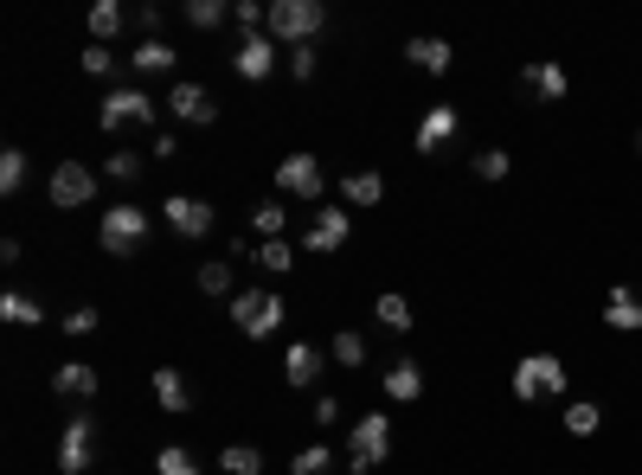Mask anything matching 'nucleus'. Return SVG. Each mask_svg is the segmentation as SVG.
Returning <instances> with one entry per match:
<instances>
[{
  "mask_svg": "<svg viewBox=\"0 0 642 475\" xmlns=\"http://www.w3.org/2000/svg\"><path fill=\"white\" fill-rule=\"evenodd\" d=\"M167 110H174V122H193V129L219 122V104H213V90H206V84H193V77H181V84L167 90Z\"/></svg>",
  "mask_w": 642,
  "mask_h": 475,
  "instance_id": "obj_8",
  "label": "nucleus"
},
{
  "mask_svg": "<svg viewBox=\"0 0 642 475\" xmlns=\"http://www.w3.org/2000/svg\"><path fill=\"white\" fill-rule=\"evenodd\" d=\"M322 366H328V354H322V347H308V341H296V347L283 354V379H290L296 392H308V386L322 379Z\"/></svg>",
  "mask_w": 642,
  "mask_h": 475,
  "instance_id": "obj_15",
  "label": "nucleus"
},
{
  "mask_svg": "<svg viewBox=\"0 0 642 475\" xmlns=\"http://www.w3.org/2000/svg\"><path fill=\"white\" fill-rule=\"evenodd\" d=\"M219 469L226 475H264V456H258L251 443H226V450H219Z\"/></svg>",
  "mask_w": 642,
  "mask_h": 475,
  "instance_id": "obj_29",
  "label": "nucleus"
},
{
  "mask_svg": "<svg viewBox=\"0 0 642 475\" xmlns=\"http://www.w3.org/2000/svg\"><path fill=\"white\" fill-rule=\"evenodd\" d=\"M521 84H527V90L540 97V104H559V97L572 90L566 65H527V72H521Z\"/></svg>",
  "mask_w": 642,
  "mask_h": 475,
  "instance_id": "obj_19",
  "label": "nucleus"
},
{
  "mask_svg": "<svg viewBox=\"0 0 642 475\" xmlns=\"http://www.w3.org/2000/svg\"><path fill=\"white\" fill-rule=\"evenodd\" d=\"M231 72L244 77V84H264L276 72V39L270 33H244V45L231 52Z\"/></svg>",
  "mask_w": 642,
  "mask_h": 475,
  "instance_id": "obj_12",
  "label": "nucleus"
},
{
  "mask_svg": "<svg viewBox=\"0 0 642 475\" xmlns=\"http://www.w3.org/2000/svg\"><path fill=\"white\" fill-rule=\"evenodd\" d=\"M450 136H456V110H450V104H431V110H424V122H417L412 142H417V154H437V148L450 142Z\"/></svg>",
  "mask_w": 642,
  "mask_h": 475,
  "instance_id": "obj_17",
  "label": "nucleus"
},
{
  "mask_svg": "<svg viewBox=\"0 0 642 475\" xmlns=\"http://www.w3.org/2000/svg\"><path fill=\"white\" fill-rule=\"evenodd\" d=\"M405 58H412L417 72H431V77H450V65H456L450 39H437V33H417V39H405Z\"/></svg>",
  "mask_w": 642,
  "mask_h": 475,
  "instance_id": "obj_14",
  "label": "nucleus"
},
{
  "mask_svg": "<svg viewBox=\"0 0 642 475\" xmlns=\"http://www.w3.org/2000/svg\"><path fill=\"white\" fill-rule=\"evenodd\" d=\"M45 193H52V206H58V213H77V206H90V199H97V174H90L84 161H58V168H52V181H45Z\"/></svg>",
  "mask_w": 642,
  "mask_h": 475,
  "instance_id": "obj_6",
  "label": "nucleus"
},
{
  "mask_svg": "<svg viewBox=\"0 0 642 475\" xmlns=\"http://www.w3.org/2000/svg\"><path fill=\"white\" fill-rule=\"evenodd\" d=\"M135 26H142V33H149V39H154V26H161V13H154L149 0H142V7H135Z\"/></svg>",
  "mask_w": 642,
  "mask_h": 475,
  "instance_id": "obj_45",
  "label": "nucleus"
},
{
  "mask_svg": "<svg viewBox=\"0 0 642 475\" xmlns=\"http://www.w3.org/2000/svg\"><path fill=\"white\" fill-rule=\"evenodd\" d=\"M508 168H514L508 148H482V154H476V181H508Z\"/></svg>",
  "mask_w": 642,
  "mask_h": 475,
  "instance_id": "obj_35",
  "label": "nucleus"
},
{
  "mask_svg": "<svg viewBox=\"0 0 642 475\" xmlns=\"http://www.w3.org/2000/svg\"><path fill=\"white\" fill-rule=\"evenodd\" d=\"M328 354H335V366H360V360H367V334L340 328V334H335V347H328Z\"/></svg>",
  "mask_w": 642,
  "mask_h": 475,
  "instance_id": "obj_33",
  "label": "nucleus"
},
{
  "mask_svg": "<svg viewBox=\"0 0 642 475\" xmlns=\"http://www.w3.org/2000/svg\"><path fill=\"white\" fill-rule=\"evenodd\" d=\"M149 154H154V161H174V154H181V136H174V129H161Z\"/></svg>",
  "mask_w": 642,
  "mask_h": 475,
  "instance_id": "obj_42",
  "label": "nucleus"
},
{
  "mask_svg": "<svg viewBox=\"0 0 642 475\" xmlns=\"http://www.w3.org/2000/svg\"><path fill=\"white\" fill-rule=\"evenodd\" d=\"M290 72H296V84L315 77V52H308V45H290Z\"/></svg>",
  "mask_w": 642,
  "mask_h": 475,
  "instance_id": "obj_41",
  "label": "nucleus"
},
{
  "mask_svg": "<svg viewBox=\"0 0 642 475\" xmlns=\"http://www.w3.org/2000/svg\"><path fill=\"white\" fill-rule=\"evenodd\" d=\"M322 26H328V7L322 0H270V13H264V33L276 45H308Z\"/></svg>",
  "mask_w": 642,
  "mask_h": 475,
  "instance_id": "obj_1",
  "label": "nucleus"
},
{
  "mask_svg": "<svg viewBox=\"0 0 642 475\" xmlns=\"http://www.w3.org/2000/svg\"><path fill=\"white\" fill-rule=\"evenodd\" d=\"M264 13H270V7H258V0H238V7H231V20H238L244 33H258V26H264Z\"/></svg>",
  "mask_w": 642,
  "mask_h": 475,
  "instance_id": "obj_40",
  "label": "nucleus"
},
{
  "mask_svg": "<svg viewBox=\"0 0 642 475\" xmlns=\"http://www.w3.org/2000/svg\"><path fill=\"white\" fill-rule=\"evenodd\" d=\"M26 174H33V168H26V148H0V193H7V199L26 186Z\"/></svg>",
  "mask_w": 642,
  "mask_h": 475,
  "instance_id": "obj_27",
  "label": "nucleus"
},
{
  "mask_svg": "<svg viewBox=\"0 0 642 475\" xmlns=\"http://www.w3.org/2000/svg\"><path fill=\"white\" fill-rule=\"evenodd\" d=\"M379 199H385V181H379L373 168H360V174L340 181V206H379Z\"/></svg>",
  "mask_w": 642,
  "mask_h": 475,
  "instance_id": "obj_22",
  "label": "nucleus"
},
{
  "mask_svg": "<svg viewBox=\"0 0 642 475\" xmlns=\"http://www.w3.org/2000/svg\"><path fill=\"white\" fill-rule=\"evenodd\" d=\"M283 219H290V213H283V199H264V206L251 213V225H258L264 238H283Z\"/></svg>",
  "mask_w": 642,
  "mask_h": 475,
  "instance_id": "obj_37",
  "label": "nucleus"
},
{
  "mask_svg": "<svg viewBox=\"0 0 642 475\" xmlns=\"http://www.w3.org/2000/svg\"><path fill=\"white\" fill-rule=\"evenodd\" d=\"M52 392H58V399H97V366L65 360L58 373H52Z\"/></svg>",
  "mask_w": 642,
  "mask_h": 475,
  "instance_id": "obj_18",
  "label": "nucleus"
},
{
  "mask_svg": "<svg viewBox=\"0 0 642 475\" xmlns=\"http://www.w3.org/2000/svg\"><path fill=\"white\" fill-rule=\"evenodd\" d=\"M636 154H642V129H636Z\"/></svg>",
  "mask_w": 642,
  "mask_h": 475,
  "instance_id": "obj_46",
  "label": "nucleus"
},
{
  "mask_svg": "<svg viewBox=\"0 0 642 475\" xmlns=\"http://www.w3.org/2000/svg\"><path fill=\"white\" fill-rule=\"evenodd\" d=\"M347 231H353L347 206H315V219H308V231H303V251H340Z\"/></svg>",
  "mask_w": 642,
  "mask_h": 475,
  "instance_id": "obj_13",
  "label": "nucleus"
},
{
  "mask_svg": "<svg viewBox=\"0 0 642 475\" xmlns=\"http://www.w3.org/2000/svg\"><path fill=\"white\" fill-rule=\"evenodd\" d=\"M154 469H161V475H199V463H193V450H181V443H167V450L154 456Z\"/></svg>",
  "mask_w": 642,
  "mask_h": 475,
  "instance_id": "obj_36",
  "label": "nucleus"
},
{
  "mask_svg": "<svg viewBox=\"0 0 642 475\" xmlns=\"http://www.w3.org/2000/svg\"><path fill=\"white\" fill-rule=\"evenodd\" d=\"M417 392H424V373H417V360L385 366V399H392V404H412Z\"/></svg>",
  "mask_w": 642,
  "mask_h": 475,
  "instance_id": "obj_23",
  "label": "nucleus"
},
{
  "mask_svg": "<svg viewBox=\"0 0 642 475\" xmlns=\"http://www.w3.org/2000/svg\"><path fill=\"white\" fill-rule=\"evenodd\" d=\"M373 315H379V328H392V334H405V328H412V302H405L399 290H385V295H379V302H373Z\"/></svg>",
  "mask_w": 642,
  "mask_h": 475,
  "instance_id": "obj_25",
  "label": "nucleus"
},
{
  "mask_svg": "<svg viewBox=\"0 0 642 475\" xmlns=\"http://www.w3.org/2000/svg\"><path fill=\"white\" fill-rule=\"evenodd\" d=\"M276 186H283V193H296V199H322L328 174H322V161H315V154H283V161H276Z\"/></svg>",
  "mask_w": 642,
  "mask_h": 475,
  "instance_id": "obj_9",
  "label": "nucleus"
},
{
  "mask_svg": "<svg viewBox=\"0 0 642 475\" xmlns=\"http://www.w3.org/2000/svg\"><path fill=\"white\" fill-rule=\"evenodd\" d=\"M335 469V450L328 443H308V450H296V463H290V475H322Z\"/></svg>",
  "mask_w": 642,
  "mask_h": 475,
  "instance_id": "obj_32",
  "label": "nucleus"
},
{
  "mask_svg": "<svg viewBox=\"0 0 642 475\" xmlns=\"http://www.w3.org/2000/svg\"><path fill=\"white\" fill-rule=\"evenodd\" d=\"M90 450H97V424H90V411H77L72 424H65V438H58V469L84 475L90 469Z\"/></svg>",
  "mask_w": 642,
  "mask_h": 475,
  "instance_id": "obj_11",
  "label": "nucleus"
},
{
  "mask_svg": "<svg viewBox=\"0 0 642 475\" xmlns=\"http://www.w3.org/2000/svg\"><path fill=\"white\" fill-rule=\"evenodd\" d=\"M129 65H135L142 77H154V72H174V65H181V52H174L167 39H142V45L129 52Z\"/></svg>",
  "mask_w": 642,
  "mask_h": 475,
  "instance_id": "obj_21",
  "label": "nucleus"
},
{
  "mask_svg": "<svg viewBox=\"0 0 642 475\" xmlns=\"http://www.w3.org/2000/svg\"><path fill=\"white\" fill-rule=\"evenodd\" d=\"M161 219H167V231H174V238H206V231H213V206H206V199H193V193H174V199H167V206H161Z\"/></svg>",
  "mask_w": 642,
  "mask_h": 475,
  "instance_id": "obj_10",
  "label": "nucleus"
},
{
  "mask_svg": "<svg viewBox=\"0 0 642 475\" xmlns=\"http://www.w3.org/2000/svg\"><path fill=\"white\" fill-rule=\"evenodd\" d=\"M199 290L206 295H231V263H206V270H199Z\"/></svg>",
  "mask_w": 642,
  "mask_h": 475,
  "instance_id": "obj_39",
  "label": "nucleus"
},
{
  "mask_svg": "<svg viewBox=\"0 0 642 475\" xmlns=\"http://www.w3.org/2000/svg\"><path fill=\"white\" fill-rule=\"evenodd\" d=\"M122 26H129V13H122L116 0H97V7H90V39H97V45H104V39H116Z\"/></svg>",
  "mask_w": 642,
  "mask_h": 475,
  "instance_id": "obj_26",
  "label": "nucleus"
},
{
  "mask_svg": "<svg viewBox=\"0 0 642 475\" xmlns=\"http://www.w3.org/2000/svg\"><path fill=\"white\" fill-rule=\"evenodd\" d=\"M605 322H610V328H623V334H636L642 328V295L617 283V290L605 295Z\"/></svg>",
  "mask_w": 642,
  "mask_h": 475,
  "instance_id": "obj_20",
  "label": "nucleus"
},
{
  "mask_svg": "<svg viewBox=\"0 0 642 475\" xmlns=\"http://www.w3.org/2000/svg\"><path fill=\"white\" fill-rule=\"evenodd\" d=\"M258 263H264L270 277H290V270H296V245H290V238H264V245H258Z\"/></svg>",
  "mask_w": 642,
  "mask_h": 475,
  "instance_id": "obj_28",
  "label": "nucleus"
},
{
  "mask_svg": "<svg viewBox=\"0 0 642 475\" xmlns=\"http://www.w3.org/2000/svg\"><path fill=\"white\" fill-rule=\"evenodd\" d=\"M566 392V366L553 354H527L514 360V399H559Z\"/></svg>",
  "mask_w": 642,
  "mask_h": 475,
  "instance_id": "obj_5",
  "label": "nucleus"
},
{
  "mask_svg": "<svg viewBox=\"0 0 642 475\" xmlns=\"http://www.w3.org/2000/svg\"><path fill=\"white\" fill-rule=\"evenodd\" d=\"M97 245L110 257H135L149 245V213H142V206H110V213L97 219Z\"/></svg>",
  "mask_w": 642,
  "mask_h": 475,
  "instance_id": "obj_3",
  "label": "nucleus"
},
{
  "mask_svg": "<svg viewBox=\"0 0 642 475\" xmlns=\"http://www.w3.org/2000/svg\"><path fill=\"white\" fill-rule=\"evenodd\" d=\"M97 328V309H72V315H65V334H90Z\"/></svg>",
  "mask_w": 642,
  "mask_h": 475,
  "instance_id": "obj_43",
  "label": "nucleus"
},
{
  "mask_svg": "<svg viewBox=\"0 0 642 475\" xmlns=\"http://www.w3.org/2000/svg\"><path fill=\"white\" fill-rule=\"evenodd\" d=\"M154 404L174 411V418H187L193 411V379L187 373H174V366H161V373H154Z\"/></svg>",
  "mask_w": 642,
  "mask_h": 475,
  "instance_id": "obj_16",
  "label": "nucleus"
},
{
  "mask_svg": "<svg viewBox=\"0 0 642 475\" xmlns=\"http://www.w3.org/2000/svg\"><path fill=\"white\" fill-rule=\"evenodd\" d=\"M226 20H231L226 0H187V26L193 33H213V26H226Z\"/></svg>",
  "mask_w": 642,
  "mask_h": 475,
  "instance_id": "obj_30",
  "label": "nucleus"
},
{
  "mask_svg": "<svg viewBox=\"0 0 642 475\" xmlns=\"http://www.w3.org/2000/svg\"><path fill=\"white\" fill-rule=\"evenodd\" d=\"M104 129H129V122H154V97L149 90H135V84H116L110 97H104V110H97Z\"/></svg>",
  "mask_w": 642,
  "mask_h": 475,
  "instance_id": "obj_7",
  "label": "nucleus"
},
{
  "mask_svg": "<svg viewBox=\"0 0 642 475\" xmlns=\"http://www.w3.org/2000/svg\"><path fill=\"white\" fill-rule=\"evenodd\" d=\"M231 322H238V334H251V341H270V334L283 328V295L276 290H238L231 295Z\"/></svg>",
  "mask_w": 642,
  "mask_h": 475,
  "instance_id": "obj_4",
  "label": "nucleus"
},
{
  "mask_svg": "<svg viewBox=\"0 0 642 475\" xmlns=\"http://www.w3.org/2000/svg\"><path fill=\"white\" fill-rule=\"evenodd\" d=\"M308 418H315V424H340V399H328V392H322V399H315V411H308Z\"/></svg>",
  "mask_w": 642,
  "mask_h": 475,
  "instance_id": "obj_44",
  "label": "nucleus"
},
{
  "mask_svg": "<svg viewBox=\"0 0 642 475\" xmlns=\"http://www.w3.org/2000/svg\"><path fill=\"white\" fill-rule=\"evenodd\" d=\"M142 161H149V154H135V148H110L104 174H110V181H135V174H142Z\"/></svg>",
  "mask_w": 642,
  "mask_h": 475,
  "instance_id": "obj_34",
  "label": "nucleus"
},
{
  "mask_svg": "<svg viewBox=\"0 0 642 475\" xmlns=\"http://www.w3.org/2000/svg\"><path fill=\"white\" fill-rule=\"evenodd\" d=\"M385 450H392V418H385V411H367V418L347 431V469L373 475L379 463H385Z\"/></svg>",
  "mask_w": 642,
  "mask_h": 475,
  "instance_id": "obj_2",
  "label": "nucleus"
},
{
  "mask_svg": "<svg viewBox=\"0 0 642 475\" xmlns=\"http://www.w3.org/2000/svg\"><path fill=\"white\" fill-rule=\"evenodd\" d=\"M0 315H7L13 328H39V322H45V309H39L33 295H20V290H7V295H0Z\"/></svg>",
  "mask_w": 642,
  "mask_h": 475,
  "instance_id": "obj_24",
  "label": "nucleus"
},
{
  "mask_svg": "<svg viewBox=\"0 0 642 475\" xmlns=\"http://www.w3.org/2000/svg\"><path fill=\"white\" fill-rule=\"evenodd\" d=\"M77 65H84V77H110L116 72V52H110V45H90Z\"/></svg>",
  "mask_w": 642,
  "mask_h": 475,
  "instance_id": "obj_38",
  "label": "nucleus"
},
{
  "mask_svg": "<svg viewBox=\"0 0 642 475\" xmlns=\"http://www.w3.org/2000/svg\"><path fill=\"white\" fill-rule=\"evenodd\" d=\"M598 424H605V411H598L591 399H572L566 404V431H572V438H591Z\"/></svg>",
  "mask_w": 642,
  "mask_h": 475,
  "instance_id": "obj_31",
  "label": "nucleus"
}]
</instances>
